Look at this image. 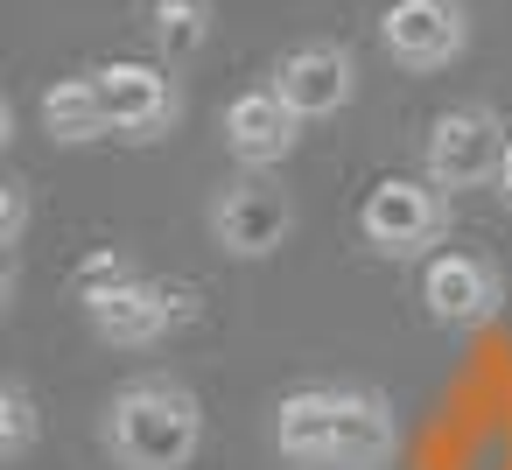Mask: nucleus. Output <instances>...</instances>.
I'll return each mask as SVG.
<instances>
[{
    "label": "nucleus",
    "mask_w": 512,
    "mask_h": 470,
    "mask_svg": "<svg viewBox=\"0 0 512 470\" xmlns=\"http://www.w3.org/2000/svg\"><path fill=\"white\" fill-rule=\"evenodd\" d=\"M421 302H428L435 323L463 330V323H484L505 302V274L484 253H435L428 274H421Z\"/></svg>",
    "instance_id": "obj_10"
},
{
    "label": "nucleus",
    "mask_w": 512,
    "mask_h": 470,
    "mask_svg": "<svg viewBox=\"0 0 512 470\" xmlns=\"http://www.w3.org/2000/svg\"><path fill=\"white\" fill-rule=\"evenodd\" d=\"M36 113H43V134H50L57 148H92V141H106V134H113L99 71L50 78V85H43V99H36Z\"/></svg>",
    "instance_id": "obj_12"
},
{
    "label": "nucleus",
    "mask_w": 512,
    "mask_h": 470,
    "mask_svg": "<svg viewBox=\"0 0 512 470\" xmlns=\"http://www.w3.org/2000/svg\"><path fill=\"white\" fill-rule=\"evenodd\" d=\"M505 120L491 106H449L435 113L428 141H421V162H428V183L435 190H477V183H498V162H505Z\"/></svg>",
    "instance_id": "obj_4"
},
{
    "label": "nucleus",
    "mask_w": 512,
    "mask_h": 470,
    "mask_svg": "<svg viewBox=\"0 0 512 470\" xmlns=\"http://www.w3.org/2000/svg\"><path fill=\"white\" fill-rule=\"evenodd\" d=\"M274 449L295 470H386L400 421L372 386H295L274 407Z\"/></svg>",
    "instance_id": "obj_1"
},
{
    "label": "nucleus",
    "mask_w": 512,
    "mask_h": 470,
    "mask_svg": "<svg viewBox=\"0 0 512 470\" xmlns=\"http://www.w3.org/2000/svg\"><path fill=\"white\" fill-rule=\"evenodd\" d=\"M22 225H29V183L22 176H8V225H0V246H22Z\"/></svg>",
    "instance_id": "obj_16"
},
{
    "label": "nucleus",
    "mask_w": 512,
    "mask_h": 470,
    "mask_svg": "<svg viewBox=\"0 0 512 470\" xmlns=\"http://www.w3.org/2000/svg\"><path fill=\"white\" fill-rule=\"evenodd\" d=\"M498 197L512 204V148H505V162H498Z\"/></svg>",
    "instance_id": "obj_17"
},
{
    "label": "nucleus",
    "mask_w": 512,
    "mask_h": 470,
    "mask_svg": "<svg viewBox=\"0 0 512 470\" xmlns=\"http://www.w3.org/2000/svg\"><path fill=\"white\" fill-rule=\"evenodd\" d=\"M211 0H155L148 8V36H155V50L169 57V64H183V57H197L204 43H211Z\"/></svg>",
    "instance_id": "obj_13"
},
{
    "label": "nucleus",
    "mask_w": 512,
    "mask_h": 470,
    "mask_svg": "<svg viewBox=\"0 0 512 470\" xmlns=\"http://www.w3.org/2000/svg\"><path fill=\"white\" fill-rule=\"evenodd\" d=\"M36 428H43V414H36L29 379H8V386H0V456L22 463V456L36 449Z\"/></svg>",
    "instance_id": "obj_14"
},
{
    "label": "nucleus",
    "mask_w": 512,
    "mask_h": 470,
    "mask_svg": "<svg viewBox=\"0 0 512 470\" xmlns=\"http://www.w3.org/2000/svg\"><path fill=\"white\" fill-rule=\"evenodd\" d=\"M99 85H106L113 141H127V148H148L183 120V92H176V78L162 64H106Z\"/></svg>",
    "instance_id": "obj_8"
},
{
    "label": "nucleus",
    "mask_w": 512,
    "mask_h": 470,
    "mask_svg": "<svg viewBox=\"0 0 512 470\" xmlns=\"http://www.w3.org/2000/svg\"><path fill=\"white\" fill-rule=\"evenodd\" d=\"M288 232H295V204L260 176H239L211 197V239L232 260H267V253H281Z\"/></svg>",
    "instance_id": "obj_7"
},
{
    "label": "nucleus",
    "mask_w": 512,
    "mask_h": 470,
    "mask_svg": "<svg viewBox=\"0 0 512 470\" xmlns=\"http://www.w3.org/2000/svg\"><path fill=\"white\" fill-rule=\"evenodd\" d=\"M106 456L120 470H190L204 442V407L183 379H127L106 400Z\"/></svg>",
    "instance_id": "obj_2"
},
{
    "label": "nucleus",
    "mask_w": 512,
    "mask_h": 470,
    "mask_svg": "<svg viewBox=\"0 0 512 470\" xmlns=\"http://www.w3.org/2000/svg\"><path fill=\"white\" fill-rule=\"evenodd\" d=\"M379 50L400 71H449L470 50V8L463 0H393L379 15Z\"/></svg>",
    "instance_id": "obj_6"
},
{
    "label": "nucleus",
    "mask_w": 512,
    "mask_h": 470,
    "mask_svg": "<svg viewBox=\"0 0 512 470\" xmlns=\"http://www.w3.org/2000/svg\"><path fill=\"white\" fill-rule=\"evenodd\" d=\"M295 141H302V113H295L274 85H253V92H239V99L225 106V148H232L246 169L288 162Z\"/></svg>",
    "instance_id": "obj_11"
},
{
    "label": "nucleus",
    "mask_w": 512,
    "mask_h": 470,
    "mask_svg": "<svg viewBox=\"0 0 512 470\" xmlns=\"http://www.w3.org/2000/svg\"><path fill=\"white\" fill-rule=\"evenodd\" d=\"M127 274H134V267H127L120 253H92V260L71 274V288H78V302H85V295H99V288H113V281H127Z\"/></svg>",
    "instance_id": "obj_15"
},
{
    "label": "nucleus",
    "mask_w": 512,
    "mask_h": 470,
    "mask_svg": "<svg viewBox=\"0 0 512 470\" xmlns=\"http://www.w3.org/2000/svg\"><path fill=\"white\" fill-rule=\"evenodd\" d=\"M358 232L379 260H421L449 239V197L435 183H414V176H386L365 190L358 204Z\"/></svg>",
    "instance_id": "obj_3"
},
{
    "label": "nucleus",
    "mask_w": 512,
    "mask_h": 470,
    "mask_svg": "<svg viewBox=\"0 0 512 470\" xmlns=\"http://www.w3.org/2000/svg\"><path fill=\"white\" fill-rule=\"evenodd\" d=\"M274 92L302 113V120H330L358 99V64L344 43H295L274 64Z\"/></svg>",
    "instance_id": "obj_9"
},
{
    "label": "nucleus",
    "mask_w": 512,
    "mask_h": 470,
    "mask_svg": "<svg viewBox=\"0 0 512 470\" xmlns=\"http://www.w3.org/2000/svg\"><path fill=\"white\" fill-rule=\"evenodd\" d=\"M183 316H190V295L169 288V281H155V274H141V267H134L127 281H113V288L85 295V323H92L106 344H120V351L162 344Z\"/></svg>",
    "instance_id": "obj_5"
}]
</instances>
